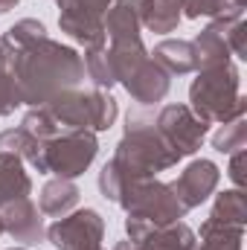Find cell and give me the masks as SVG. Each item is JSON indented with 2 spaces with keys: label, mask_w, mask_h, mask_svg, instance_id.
<instances>
[{
  "label": "cell",
  "mask_w": 247,
  "mask_h": 250,
  "mask_svg": "<svg viewBox=\"0 0 247 250\" xmlns=\"http://www.w3.org/2000/svg\"><path fill=\"white\" fill-rule=\"evenodd\" d=\"M59 6V29L70 41L90 47L105 41V15L114 0H56Z\"/></svg>",
  "instance_id": "ba28073f"
},
{
  "label": "cell",
  "mask_w": 247,
  "mask_h": 250,
  "mask_svg": "<svg viewBox=\"0 0 247 250\" xmlns=\"http://www.w3.org/2000/svg\"><path fill=\"white\" fill-rule=\"evenodd\" d=\"M84 76L93 82V87H102V90H111L117 84V73H114V62H111V53H108V41H96L90 47H84Z\"/></svg>",
  "instance_id": "d6986e66"
},
{
  "label": "cell",
  "mask_w": 247,
  "mask_h": 250,
  "mask_svg": "<svg viewBox=\"0 0 247 250\" xmlns=\"http://www.w3.org/2000/svg\"><path fill=\"white\" fill-rule=\"evenodd\" d=\"M224 38H227V44H230V53H233V59H247V23L242 15H233V18H227V23H224Z\"/></svg>",
  "instance_id": "83f0119b"
},
{
  "label": "cell",
  "mask_w": 247,
  "mask_h": 250,
  "mask_svg": "<svg viewBox=\"0 0 247 250\" xmlns=\"http://www.w3.org/2000/svg\"><path fill=\"white\" fill-rule=\"evenodd\" d=\"M120 84L128 90V96H131L137 105L148 108V105H160V102L169 96V90H172V76H169L157 62H151V56H148L143 64H137Z\"/></svg>",
  "instance_id": "7c38bea8"
},
{
  "label": "cell",
  "mask_w": 247,
  "mask_h": 250,
  "mask_svg": "<svg viewBox=\"0 0 247 250\" xmlns=\"http://www.w3.org/2000/svg\"><path fill=\"white\" fill-rule=\"evenodd\" d=\"M15 84L21 102L38 108L59 96L62 90L79 87L84 82V62L79 50L53 41L50 35L15 53Z\"/></svg>",
  "instance_id": "6da1fadb"
},
{
  "label": "cell",
  "mask_w": 247,
  "mask_h": 250,
  "mask_svg": "<svg viewBox=\"0 0 247 250\" xmlns=\"http://www.w3.org/2000/svg\"><path fill=\"white\" fill-rule=\"evenodd\" d=\"M247 151H236V154H230V169H227V178L233 181V187L236 189H245L247 187Z\"/></svg>",
  "instance_id": "f1b7e54d"
},
{
  "label": "cell",
  "mask_w": 247,
  "mask_h": 250,
  "mask_svg": "<svg viewBox=\"0 0 247 250\" xmlns=\"http://www.w3.org/2000/svg\"><path fill=\"white\" fill-rule=\"evenodd\" d=\"M201 242L195 250H242L245 242V227H230V224H218L212 218H206L201 224V233H195Z\"/></svg>",
  "instance_id": "44dd1931"
},
{
  "label": "cell",
  "mask_w": 247,
  "mask_h": 250,
  "mask_svg": "<svg viewBox=\"0 0 247 250\" xmlns=\"http://www.w3.org/2000/svg\"><path fill=\"white\" fill-rule=\"evenodd\" d=\"M206 218H212V221H218V224H230V227H247V198H245V189L233 187V189L218 192Z\"/></svg>",
  "instance_id": "ffe728a7"
},
{
  "label": "cell",
  "mask_w": 247,
  "mask_h": 250,
  "mask_svg": "<svg viewBox=\"0 0 247 250\" xmlns=\"http://www.w3.org/2000/svg\"><path fill=\"white\" fill-rule=\"evenodd\" d=\"M125 236L134 250H195L198 236L186 221L151 227L137 218H125Z\"/></svg>",
  "instance_id": "30bf717a"
},
{
  "label": "cell",
  "mask_w": 247,
  "mask_h": 250,
  "mask_svg": "<svg viewBox=\"0 0 247 250\" xmlns=\"http://www.w3.org/2000/svg\"><path fill=\"white\" fill-rule=\"evenodd\" d=\"M128 218H137L143 224H151V227H163V224H175V221H184L186 209L184 201L175 195V189L157 178H145V181H137L134 187L125 192V198L120 201Z\"/></svg>",
  "instance_id": "8992f818"
},
{
  "label": "cell",
  "mask_w": 247,
  "mask_h": 250,
  "mask_svg": "<svg viewBox=\"0 0 247 250\" xmlns=\"http://www.w3.org/2000/svg\"><path fill=\"white\" fill-rule=\"evenodd\" d=\"M0 221H3V233H9L23 248L26 245H38L44 239V233H47L44 215L32 204V198H21V201H12V204H3L0 207Z\"/></svg>",
  "instance_id": "4fadbf2b"
},
{
  "label": "cell",
  "mask_w": 247,
  "mask_h": 250,
  "mask_svg": "<svg viewBox=\"0 0 247 250\" xmlns=\"http://www.w3.org/2000/svg\"><path fill=\"white\" fill-rule=\"evenodd\" d=\"M247 0H181V12L189 21L198 18H233L245 12Z\"/></svg>",
  "instance_id": "cb8c5ba5"
},
{
  "label": "cell",
  "mask_w": 247,
  "mask_h": 250,
  "mask_svg": "<svg viewBox=\"0 0 247 250\" xmlns=\"http://www.w3.org/2000/svg\"><path fill=\"white\" fill-rule=\"evenodd\" d=\"M151 62H157L169 76H186L198 70V59H195V47L192 41L184 38H163L154 44V50L148 53Z\"/></svg>",
  "instance_id": "e0dca14e"
},
{
  "label": "cell",
  "mask_w": 247,
  "mask_h": 250,
  "mask_svg": "<svg viewBox=\"0 0 247 250\" xmlns=\"http://www.w3.org/2000/svg\"><path fill=\"white\" fill-rule=\"evenodd\" d=\"M29 195H32V178L23 169V160L12 154H0V207Z\"/></svg>",
  "instance_id": "ac0fdd59"
},
{
  "label": "cell",
  "mask_w": 247,
  "mask_h": 250,
  "mask_svg": "<svg viewBox=\"0 0 247 250\" xmlns=\"http://www.w3.org/2000/svg\"><path fill=\"white\" fill-rule=\"evenodd\" d=\"M44 239L56 250H102L105 239V218L99 209L84 207V209H73L64 218H56Z\"/></svg>",
  "instance_id": "52a82bcc"
},
{
  "label": "cell",
  "mask_w": 247,
  "mask_h": 250,
  "mask_svg": "<svg viewBox=\"0 0 247 250\" xmlns=\"http://www.w3.org/2000/svg\"><path fill=\"white\" fill-rule=\"evenodd\" d=\"M189 108L204 123H233L247 114V99L242 96V73L233 62L201 67L189 84Z\"/></svg>",
  "instance_id": "3957f363"
},
{
  "label": "cell",
  "mask_w": 247,
  "mask_h": 250,
  "mask_svg": "<svg viewBox=\"0 0 247 250\" xmlns=\"http://www.w3.org/2000/svg\"><path fill=\"white\" fill-rule=\"evenodd\" d=\"M21 128H23L26 134H32L35 140H41V143L53 140L56 134H62V131H64L62 125L53 120V114H50L44 105L29 108V111H26V117H23V123H21Z\"/></svg>",
  "instance_id": "4316f807"
},
{
  "label": "cell",
  "mask_w": 247,
  "mask_h": 250,
  "mask_svg": "<svg viewBox=\"0 0 247 250\" xmlns=\"http://www.w3.org/2000/svg\"><path fill=\"white\" fill-rule=\"evenodd\" d=\"M184 157L172 148V143L163 137V131L154 123V114L145 111H128L125 117V131L114 148V169L123 175L125 192L137 181L157 178L160 172L178 166ZM123 192V198H125Z\"/></svg>",
  "instance_id": "7a4b0ae2"
},
{
  "label": "cell",
  "mask_w": 247,
  "mask_h": 250,
  "mask_svg": "<svg viewBox=\"0 0 247 250\" xmlns=\"http://www.w3.org/2000/svg\"><path fill=\"white\" fill-rule=\"evenodd\" d=\"M79 198H82V189L76 187V181H70V178H53V181H47L41 187L38 209L47 218H64L67 212H73L79 207Z\"/></svg>",
  "instance_id": "2e32d148"
},
{
  "label": "cell",
  "mask_w": 247,
  "mask_h": 250,
  "mask_svg": "<svg viewBox=\"0 0 247 250\" xmlns=\"http://www.w3.org/2000/svg\"><path fill=\"white\" fill-rule=\"evenodd\" d=\"M154 123L163 131V137L172 143V148L181 154V157H192L206 134H209V123H204L201 117L192 114L189 105H181V102H169V105H160L154 111Z\"/></svg>",
  "instance_id": "9c48e42d"
},
{
  "label": "cell",
  "mask_w": 247,
  "mask_h": 250,
  "mask_svg": "<svg viewBox=\"0 0 247 250\" xmlns=\"http://www.w3.org/2000/svg\"><path fill=\"white\" fill-rule=\"evenodd\" d=\"M9 250H26V248H23V245H21V248H9Z\"/></svg>",
  "instance_id": "4dcf8cb0"
},
{
  "label": "cell",
  "mask_w": 247,
  "mask_h": 250,
  "mask_svg": "<svg viewBox=\"0 0 247 250\" xmlns=\"http://www.w3.org/2000/svg\"><path fill=\"white\" fill-rule=\"evenodd\" d=\"M247 146V117H239L233 123H224L212 134V148L218 154H236Z\"/></svg>",
  "instance_id": "484cf974"
},
{
  "label": "cell",
  "mask_w": 247,
  "mask_h": 250,
  "mask_svg": "<svg viewBox=\"0 0 247 250\" xmlns=\"http://www.w3.org/2000/svg\"><path fill=\"white\" fill-rule=\"evenodd\" d=\"M21 0H0V15H6V12H12L15 6H18Z\"/></svg>",
  "instance_id": "f546056e"
},
{
  "label": "cell",
  "mask_w": 247,
  "mask_h": 250,
  "mask_svg": "<svg viewBox=\"0 0 247 250\" xmlns=\"http://www.w3.org/2000/svg\"><path fill=\"white\" fill-rule=\"evenodd\" d=\"M184 21L181 12V0H145V18H143V29L166 35L175 32Z\"/></svg>",
  "instance_id": "7402d4cb"
},
{
  "label": "cell",
  "mask_w": 247,
  "mask_h": 250,
  "mask_svg": "<svg viewBox=\"0 0 247 250\" xmlns=\"http://www.w3.org/2000/svg\"><path fill=\"white\" fill-rule=\"evenodd\" d=\"M218 184H221V169L212 160L198 157V160H192L186 166L169 187L175 189V195L184 201L186 209H195V207H201L204 201H209L215 195Z\"/></svg>",
  "instance_id": "8fae6325"
},
{
  "label": "cell",
  "mask_w": 247,
  "mask_h": 250,
  "mask_svg": "<svg viewBox=\"0 0 247 250\" xmlns=\"http://www.w3.org/2000/svg\"><path fill=\"white\" fill-rule=\"evenodd\" d=\"M0 236H3V221H0Z\"/></svg>",
  "instance_id": "1f68e13d"
},
{
  "label": "cell",
  "mask_w": 247,
  "mask_h": 250,
  "mask_svg": "<svg viewBox=\"0 0 247 250\" xmlns=\"http://www.w3.org/2000/svg\"><path fill=\"white\" fill-rule=\"evenodd\" d=\"M64 131H108L120 117L117 99L102 87H70L44 102Z\"/></svg>",
  "instance_id": "277c9868"
},
{
  "label": "cell",
  "mask_w": 247,
  "mask_h": 250,
  "mask_svg": "<svg viewBox=\"0 0 247 250\" xmlns=\"http://www.w3.org/2000/svg\"><path fill=\"white\" fill-rule=\"evenodd\" d=\"M41 146H44V143L35 140L32 134H26L21 125H18V128H6V131H0V154L21 157V160H26L29 166L38 160Z\"/></svg>",
  "instance_id": "603a6c76"
},
{
  "label": "cell",
  "mask_w": 247,
  "mask_h": 250,
  "mask_svg": "<svg viewBox=\"0 0 247 250\" xmlns=\"http://www.w3.org/2000/svg\"><path fill=\"white\" fill-rule=\"evenodd\" d=\"M41 38H47V26L38 21V18H23V21H15L3 35H0V41L9 47V50H23V47H29V44H35V41H41Z\"/></svg>",
  "instance_id": "d4e9b609"
},
{
  "label": "cell",
  "mask_w": 247,
  "mask_h": 250,
  "mask_svg": "<svg viewBox=\"0 0 247 250\" xmlns=\"http://www.w3.org/2000/svg\"><path fill=\"white\" fill-rule=\"evenodd\" d=\"M143 18H145V0H114V6L105 15V41H137L143 38Z\"/></svg>",
  "instance_id": "5bb4252c"
},
{
  "label": "cell",
  "mask_w": 247,
  "mask_h": 250,
  "mask_svg": "<svg viewBox=\"0 0 247 250\" xmlns=\"http://www.w3.org/2000/svg\"><path fill=\"white\" fill-rule=\"evenodd\" d=\"M224 23H227V18H212V21L192 38L195 59H198V70H201V67H215V64L233 62L230 44H227V38H224Z\"/></svg>",
  "instance_id": "9a60e30c"
},
{
  "label": "cell",
  "mask_w": 247,
  "mask_h": 250,
  "mask_svg": "<svg viewBox=\"0 0 247 250\" xmlns=\"http://www.w3.org/2000/svg\"><path fill=\"white\" fill-rule=\"evenodd\" d=\"M96 154H99V140L93 131H62L41 146V154L32 163V169H38L41 175L76 181L93 166Z\"/></svg>",
  "instance_id": "5b68a950"
}]
</instances>
